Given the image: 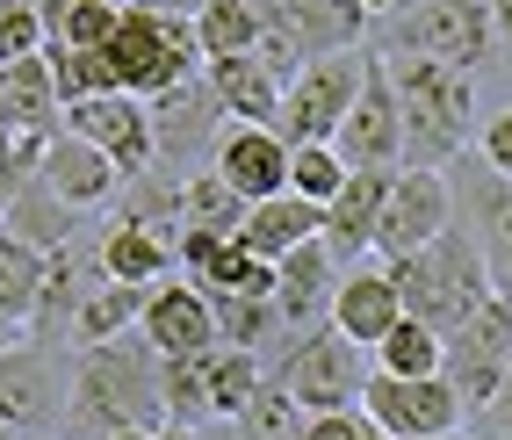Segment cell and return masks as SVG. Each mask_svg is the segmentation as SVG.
Wrapping results in <instances>:
<instances>
[{
	"mask_svg": "<svg viewBox=\"0 0 512 440\" xmlns=\"http://www.w3.org/2000/svg\"><path fill=\"white\" fill-rule=\"evenodd\" d=\"M505 368H512V296L498 289L476 318H462V325L448 332V383L462 390L469 419L491 404V390L505 383Z\"/></svg>",
	"mask_w": 512,
	"mask_h": 440,
	"instance_id": "11",
	"label": "cell"
},
{
	"mask_svg": "<svg viewBox=\"0 0 512 440\" xmlns=\"http://www.w3.org/2000/svg\"><path fill=\"white\" fill-rule=\"evenodd\" d=\"M289 65H275L267 51H238V58H210V87L224 101L231 123H275L282 116V94H289Z\"/></svg>",
	"mask_w": 512,
	"mask_h": 440,
	"instance_id": "21",
	"label": "cell"
},
{
	"mask_svg": "<svg viewBox=\"0 0 512 440\" xmlns=\"http://www.w3.org/2000/svg\"><path fill=\"white\" fill-rule=\"evenodd\" d=\"M469 217H476V239H484L491 282L512 296V181H505V174H491L484 188L469 195Z\"/></svg>",
	"mask_w": 512,
	"mask_h": 440,
	"instance_id": "33",
	"label": "cell"
},
{
	"mask_svg": "<svg viewBox=\"0 0 512 440\" xmlns=\"http://www.w3.org/2000/svg\"><path fill=\"white\" fill-rule=\"evenodd\" d=\"M476 152H484L491 174H505V181H512V109H498L484 130H476Z\"/></svg>",
	"mask_w": 512,
	"mask_h": 440,
	"instance_id": "41",
	"label": "cell"
},
{
	"mask_svg": "<svg viewBox=\"0 0 512 440\" xmlns=\"http://www.w3.org/2000/svg\"><path fill=\"white\" fill-rule=\"evenodd\" d=\"M361 440H397V433H383V426H375V419H368V426H361Z\"/></svg>",
	"mask_w": 512,
	"mask_h": 440,
	"instance_id": "51",
	"label": "cell"
},
{
	"mask_svg": "<svg viewBox=\"0 0 512 440\" xmlns=\"http://www.w3.org/2000/svg\"><path fill=\"white\" fill-rule=\"evenodd\" d=\"M275 332H289L282 311H275V296H217V340L224 347H260L267 354Z\"/></svg>",
	"mask_w": 512,
	"mask_h": 440,
	"instance_id": "38",
	"label": "cell"
},
{
	"mask_svg": "<svg viewBox=\"0 0 512 440\" xmlns=\"http://www.w3.org/2000/svg\"><path fill=\"white\" fill-rule=\"evenodd\" d=\"M361 73H368V51H332V58L296 65L275 130L289 145H332L339 123H347V109H354V94H361Z\"/></svg>",
	"mask_w": 512,
	"mask_h": 440,
	"instance_id": "8",
	"label": "cell"
},
{
	"mask_svg": "<svg viewBox=\"0 0 512 440\" xmlns=\"http://www.w3.org/2000/svg\"><path fill=\"white\" fill-rule=\"evenodd\" d=\"M44 275H51V253L0 224V311L29 325L37 318V296H44Z\"/></svg>",
	"mask_w": 512,
	"mask_h": 440,
	"instance_id": "30",
	"label": "cell"
},
{
	"mask_svg": "<svg viewBox=\"0 0 512 440\" xmlns=\"http://www.w3.org/2000/svg\"><path fill=\"white\" fill-rule=\"evenodd\" d=\"M448 224H455L448 166H397L390 202H383V231H375V253H383V260L419 253V246H433Z\"/></svg>",
	"mask_w": 512,
	"mask_h": 440,
	"instance_id": "12",
	"label": "cell"
},
{
	"mask_svg": "<svg viewBox=\"0 0 512 440\" xmlns=\"http://www.w3.org/2000/svg\"><path fill=\"white\" fill-rule=\"evenodd\" d=\"M37 181H44V188H58L65 202H73V210H109V202L123 195V166L101 152V145H87L80 130H58V138L44 145Z\"/></svg>",
	"mask_w": 512,
	"mask_h": 440,
	"instance_id": "17",
	"label": "cell"
},
{
	"mask_svg": "<svg viewBox=\"0 0 512 440\" xmlns=\"http://www.w3.org/2000/svg\"><path fill=\"white\" fill-rule=\"evenodd\" d=\"M44 8L37 0H0V65H15L29 51H44Z\"/></svg>",
	"mask_w": 512,
	"mask_h": 440,
	"instance_id": "40",
	"label": "cell"
},
{
	"mask_svg": "<svg viewBox=\"0 0 512 440\" xmlns=\"http://www.w3.org/2000/svg\"><path fill=\"white\" fill-rule=\"evenodd\" d=\"M383 44L404 51H426L440 65H462V73H484L491 51H498V22H491V0H412Z\"/></svg>",
	"mask_w": 512,
	"mask_h": 440,
	"instance_id": "7",
	"label": "cell"
},
{
	"mask_svg": "<svg viewBox=\"0 0 512 440\" xmlns=\"http://www.w3.org/2000/svg\"><path fill=\"white\" fill-rule=\"evenodd\" d=\"M37 440H65V433H37Z\"/></svg>",
	"mask_w": 512,
	"mask_h": 440,
	"instance_id": "54",
	"label": "cell"
},
{
	"mask_svg": "<svg viewBox=\"0 0 512 440\" xmlns=\"http://www.w3.org/2000/svg\"><path fill=\"white\" fill-rule=\"evenodd\" d=\"M368 368H375V354L361 340H347L332 318H318V325H303V332H282L267 376H275L303 412H339V404H361Z\"/></svg>",
	"mask_w": 512,
	"mask_h": 440,
	"instance_id": "4",
	"label": "cell"
},
{
	"mask_svg": "<svg viewBox=\"0 0 512 440\" xmlns=\"http://www.w3.org/2000/svg\"><path fill=\"white\" fill-rule=\"evenodd\" d=\"M145 303H152L145 282H101V289L80 303V318H73V347H101V340L138 332V325H145Z\"/></svg>",
	"mask_w": 512,
	"mask_h": 440,
	"instance_id": "27",
	"label": "cell"
},
{
	"mask_svg": "<svg viewBox=\"0 0 512 440\" xmlns=\"http://www.w3.org/2000/svg\"><path fill=\"white\" fill-rule=\"evenodd\" d=\"M433 440H476V433H469V426H455V433H433Z\"/></svg>",
	"mask_w": 512,
	"mask_h": 440,
	"instance_id": "52",
	"label": "cell"
},
{
	"mask_svg": "<svg viewBox=\"0 0 512 440\" xmlns=\"http://www.w3.org/2000/svg\"><path fill=\"white\" fill-rule=\"evenodd\" d=\"M195 440H238V433H231V419H210V426H195Z\"/></svg>",
	"mask_w": 512,
	"mask_h": 440,
	"instance_id": "46",
	"label": "cell"
},
{
	"mask_svg": "<svg viewBox=\"0 0 512 440\" xmlns=\"http://www.w3.org/2000/svg\"><path fill=\"white\" fill-rule=\"evenodd\" d=\"M87 210H73L58 188H44V181H22L15 188V202H8V231H22L29 246H44V253H58V246H73V224H80Z\"/></svg>",
	"mask_w": 512,
	"mask_h": 440,
	"instance_id": "29",
	"label": "cell"
},
{
	"mask_svg": "<svg viewBox=\"0 0 512 440\" xmlns=\"http://www.w3.org/2000/svg\"><path fill=\"white\" fill-rule=\"evenodd\" d=\"M0 440H22V433H15V426H8V419H0Z\"/></svg>",
	"mask_w": 512,
	"mask_h": 440,
	"instance_id": "53",
	"label": "cell"
},
{
	"mask_svg": "<svg viewBox=\"0 0 512 440\" xmlns=\"http://www.w3.org/2000/svg\"><path fill=\"white\" fill-rule=\"evenodd\" d=\"M94 253H101V275L109 282H166V275H181V246L166 239V231H152V224H138V217H116L109 231L94 239Z\"/></svg>",
	"mask_w": 512,
	"mask_h": 440,
	"instance_id": "23",
	"label": "cell"
},
{
	"mask_svg": "<svg viewBox=\"0 0 512 440\" xmlns=\"http://www.w3.org/2000/svg\"><path fill=\"white\" fill-rule=\"evenodd\" d=\"M101 282H109V275H101V253H94V246H58V253H51V275H44V296H37V318H29V340L65 347V340H73L80 303H87Z\"/></svg>",
	"mask_w": 512,
	"mask_h": 440,
	"instance_id": "20",
	"label": "cell"
},
{
	"mask_svg": "<svg viewBox=\"0 0 512 440\" xmlns=\"http://www.w3.org/2000/svg\"><path fill=\"white\" fill-rule=\"evenodd\" d=\"M138 332L159 354H202V347H217V296L195 275H166V282H152V303H145Z\"/></svg>",
	"mask_w": 512,
	"mask_h": 440,
	"instance_id": "16",
	"label": "cell"
},
{
	"mask_svg": "<svg viewBox=\"0 0 512 440\" xmlns=\"http://www.w3.org/2000/svg\"><path fill=\"white\" fill-rule=\"evenodd\" d=\"M123 426H166L159 397V347L101 340L73 347V404H65V440H116Z\"/></svg>",
	"mask_w": 512,
	"mask_h": 440,
	"instance_id": "1",
	"label": "cell"
},
{
	"mask_svg": "<svg viewBox=\"0 0 512 440\" xmlns=\"http://www.w3.org/2000/svg\"><path fill=\"white\" fill-rule=\"evenodd\" d=\"M109 58L123 73V94H145V101L166 94V87H181V80H195L202 65H210L195 15H152V8H138V0L123 8L116 37H109Z\"/></svg>",
	"mask_w": 512,
	"mask_h": 440,
	"instance_id": "5",
	"label": "cell"
},
{
	"mask_svg": "<svg viewBox=\"0 0 512 440\" xmlns=\"http://www.w3.org/2000/svg\"><path fill=\"white\" fill-rule=\"evenodd\" d=\"M138 8H152V15H202L210 0H138Z\"/></svg>",
	"mask_w": 512,
	"mask_h": 440,
	"instance_id": "44",
	"label": "cell"
},
{
	"mask_svg": "<svg viewBox=\"0 0 512 440\" xmlns=\"http://www.w3.org/2000/svg\"><path fill=\"white\" fill-rule=\"evenodd\" d=\"M224 123H231V116H224V101H217V87H210V65H202L195 80L166 87V94H152L159 166H188V159H210V145H217V130H224Z\"/></svg>",
	"mask_w": 512,
	"mask_h": 440,
	"instance_id": "14",
	"label": "cell"
},
{
	"mask_svg": "<svg viewBox=\"0 0 512 440\" xmlns=\"http://www.w3.org/2000/svg\"><path fill=\"white\" fill-rule=\"evenodd\" d=\"M22 332H29L22 318H8V311H0V347H15V340H22Z\"/></svg>",
	"mask_w": 512,
	"mask_h": 440,
	"instance_id": "47",
	"label": "cell"
},
{
	"mask_svg": "<svg viewBox=\"0 0 512 440\" xmlns=\"http://www.w3.org/2000/svg\"><path fill=\"white\" fill-rule=\"evenodd\" d=\"M65 404H73V354L51 347V340L0 347V419H8L22 440L58 433Z\"/></svg>",
	"mask_w": 512,
	"mask_h": 440,
	"instance_id": "6",
	"label": "cell"
},
{
	"mask_svg": "<svg viewBox=\"0 0 512 440\" xmlns=\"http://www.w3.org/2000/svg\"><path fill=\"white\" fill-rule=\"evenodd\" d=\"M361 412L383 433H397V440H433V433H455L469 419V404L448 383V368H440V376H390V368H368Z\"/></svg>",
	"mask_w": 512,
	"mask_h": 440,
	"instance_id": "9",
	"label": "cell"
},
{
	"mask_svg": "<svg viewBox=\"0 0 512 440\" xmlns=\"http://www.w3.org/2000/svg\"><path fill=\"white\" fill-rule=\"evenodd\" d=\"M116 8H130V0H116Z\"/></svg>",
	"mask_w": 512,
	"mask_h": 440,
	"instance_id": "55",
	"label": "cell"
},
{
	"mask_svg": "<svg viewBox=\"0 0 512 440\" xmlns=\"http://www.w3.org/2000/svg\"><path fill=\"white\" fill-rule=\"evenodd\" d=\"M332 296H339V253L325 239H303L296 253L275 260V311L289 332L332 318Z\"/></svg>",
	"mask_w": 512,
	"mask_h": 440,
	"instance_id": "18",
	"label": "cell"
},
{
	"mask_svg": "<svg viewBox=\"0 0 512 440\" xmlns=\"http://www.w3.org/2000/svg\"><path fill=\"white\" fill-rule=\"evenodd\" d=\"M375 368H390V376H440V368H448V332L404 311L383 340H375Z\"/></svg>",
	"mask_w": 512,
	"mask_h": 440,
	"instance_id": "32",
	"label": "cell"
},
{
	"mask_svg": "<svg viewBox=\"0 0 512 440\" xmlns=\"http://www.w3.org/2000/svg\"><path fill=\"white\" fill-rule=\"evenodd\" d=\"M404 318V296L390 282V267H354V275H339V296H332V325L347 332V340H361L375 354V340Z\"/></svg>",
	"mask_w": 512,
	"mask_h": 440,
	"instance_id": "25",
	"label": "cell"
},
{
	"mask_svg": "<svg viewBox=\"0 0 512 440\" xmlns=\"http://www.w3.org/2000/svg\"><path fill=\"white\" fill-rule=\"evenodd\" d=\"M282 37L303 58H332V51H361L368 37V8L361 0H275Z\"/></svg>",
	"mask_w": 512,
	"mask_h": 440,
	"instance_id": "22",
	"label": "cell"
},
{
	"mask_svg": "<svg viewBox=\"0 0 512 440\" xmlns=\"http://www.w3.org/2000/svg\"><path fill=\"white\" fill-rule=\"evenodd\" d=\"M51 73H58L65 101H87V94H116L123 87L109 44H51Z\"/></svg>",
	"mask_w": 512,
	"mask_h": 440,
	"instance_id": "36",
	"label": "cell"
},
{
	"mask_svg": "<svg viewBox=\"0 0 512 440\" xmlns=\"http://www.w3.org/2000/svg\"><path fill=\"white\" fill-rule=\"evenodd\" d=\"M383 267H390V282H397V296H404V311L426 318V325H440V332H455L462 318H476V311L498 296L491 260H484V239H476L469 224H448L433 246L397 253V260H383Z\"/></svg>",
	"mask_w": 512,
	"mask_h": 440,
	"instance_id": "3",
	"label": "cell"
},
{
	"mask_svg": "<svg viewBox=\"0 0 512 440\" xmlns=\"http://www.w3.org/2000/svg\"><path fill=\"white\" fill-rule=\"evenodd\" d=\"M339 152H347V166H404V101L390 87V65L383 51H368V73H361V94L347 123H339Z\"/></svg>",
	"mask_w": 512,
	"mask_h": 440,
	"instance_id": "13",
	"label": "cell"
},
{
	"mask_svg": "<svg viewBox=\"0 0 512 440\" xmlns=\"http://www.w3.org/2000/svg\"><path fill=\"white\" fill-rule=\"evenodd\" d=\"M390 181H397V166H354L347 188H339L325 202V246L339 260H361L375 253V231H383V202H390Z\"/></svg>",
	"mask_w": 512,
	"mask_h": 440,
	"instance_id": "19",
	"label": "cell"
},
{
	"mask_svg": "<svg viewBox=\"0 0 512 440\" xmlns=\"http://www.w3.org/2000/svg\"><path fill=\"white\" fill-rule=\"evenodd\" d=\"M246 210H253V202L238 195V188L217 174V166H210V174H181V224H195V231H224V239H238Z\"/></svg>",
	"mask_w": 512,
	"mask_h": 440,
	"instance_id": "34",
	"label": "cell"
},
{
	"mask_svg": "<svg viewBox=\"0 0 512 440\" xmlns=\"http://www.w3.org/2000/svg\"><path fill=\"white\" fill-rule=\"evenodd\" d=\"M390 65V87L404 101V166H448L469 152V130H476V73L462 65H440L426 51H404V44H375Z\"/></svg>",
	"mask_w": 512,
	"mask_h": 440,
	"instance_id": "2",
	"label": "cell"
},
{
	"mask_svg": "<svg viewBox=\"0 0 512 440\" xmlns=\"http://www.w3.org/2000/svg\"><path fill=\"white\" fill-rule=\"evenodd\" d=\"M267 22H275V0H210V8L195 15L202 51H210V58L260 51V44H267Z\"/></svg>",
	"mask_w": 512,
	"mask_h": 440,
	"instance_id": "28",
	"label": "cell"
},
{
	"mask_svg": "<svg viewBox=\"0 0 512 440\" xmlns=\"http://www.w3.org/2000/svg\"><path fill=\"white\" fill-rule=\"evenodd\" d=\"M116 440H159V426H123Z\"/></svg>",
	"mask_w": 512,
	"mask_h": 440,
	"instance_id": "50",
	"label": "cell"
},
{
	"mask_svg": "<svg viewBox=\"0 0 512 440\" xmlns=\"http://www.w3.org/2000/svg\"><path fill=\"white\" fill-rule=\"evenodd\" d=\"M159 440H195V426H181V419H166V426H159Z\"/></svg>",
	"mask_w": 512,
	"mask_h": 440,
	"instance_id": "49",
	"label": "cell"
},
{
	"mask_svg": "<svg viewBox=\"0 0 512 440\" xmlns=\"http://www.w3.org/2000/svg\"><path fill=\"white\" fill-rule=\"evenodd\" d=\"M368 412L361 404H339V412H311V426H303V440H361Z\"/></svg>",
	"mask_w": 512,
	"mask_h": 440,
	"instance_id": "42",
	"label": "cell"
},
{
	"mask_svg": "<svg viewBox=\"0 0 512 440\" xmlns=\"http://www.w3.org/2000/svg\"><path fill=\"white\" fill-rule=\"evenodd\" d=\"M289 159H296V145L282 138L275 123H224L217 145H210V166H217V174L246 195V202L282 195V188H289Z\"/></svg>",
	"mask_w": 512,
	"mask_h": 440,
	"instance_id": "15",
	"label": "cell"
},
{
	"mask_svg": "<svg viewBox=\"0 0 512 440\" xmlns=\"http://www.w3.org/2000/svg\"><path fill=\"white\" fill-rule=\"evenodd\" d=\"M361 8H368V15H404L412 0H361Z\"/></svg>",
	"mask_w": 512,
	"mask_h": 440,
	"instance_id": "48",
	"label": "cell"
},
{
	"mask_svg": "<svg viewBox=\"0 0 512 440\" xmlns=\"http://www.w3.org/2000/svg\"><path fill=\"white\" fill-rule=\"evenodd\" d=\"M238 239H246L260 260H282V253H296L303 239H325V202L296 195V188L260 195L253 210H246V224H238Z\"/></svg>",
	"mask_w": 512,
	"mask_h": 440,
	"instance_id": "24",
	"label": "cell"
},
{
	"mask_svg": "<svg viewBox=\"0 0 512 440\" xmlns=\"http://www.w3.org/2000/svg\"><path fill=\"white\" fill-rule=\"evenodd\" d=\"M0 94H8V116L29 138H58L65 130V94H58V73H51V51H29L15 65H0Z\"/></svg>",
	"mask_w": 512,
	"mask_h": 440,
	"instance_id": "26",
	"label": "cell"
},
{
	"mask_svg": "<svg viewBox=\"0 0 512 440\" xmlns=\"http://www.w3.org/2000/svg\"><path fill=\"white\" fill-rule=\"evenodd\" d=\"M476 433H484V440H512V368H505V383L491 390V404L476 412Z\"/></svg>",
	"mask_w": 512,
	"mask_h": 440,
	"instance_id": "43",
	"label": "cell"
},
{
	"mask_svg": "<svg viewBox=\"0 0 512 440\" xmlns=\"http://www.w3.org/2000/svg\"><path fill=\"white\" fill-rule=\"evenodd\" d=\"M347 152L339 145H296V159H289V188L296 195H311V202H332L339 188H347Z\"/></svg>",
	"mask_w": 512,
	"mask_h": 440,
	"instance_id": "39",
	"label": "cell"
},
{
	"mask_svg": "<svg viewBox=\"0 0 512 440\" xmlns=\"http://www.w3.org/2000/svg\"><path fill=\"white\" fill-rule=\"evenodd\" d=\"M303 426H311V412H303V404H296L275 376H267V390H260L238 419H231V433H238V440H303Z\"/></svg>",
	"mask_w": 512,
	"mask_h": 440,
	"instance_id": "37",
	"label": "cell"
},
{
	"mask_svg": "<svg viewBox=\"0 0 512 440\" xmlns=\"http://www.w3.org/2000/svg\"><path fill=\"white\" fill-rule=\"evenodd\" d=\"M202 368H210V404H217V419H238L246 404L267 390V354L260 347H210L202 354Z\"/></svg>",
	"mask_w": 512,
	"mask_h": 440,
	"instance_id": "31",
	"label": "cell"
},
{
	"mask_svg": "<svg viewBox=\"0 0 512 440\" xmlns=\"http://www.w3.org/2000/svg\"><path fill=\"white\" fill-rule=\"evenodd\" d=\"M65 130H80L87 145H101L123 181H138L159 166V130H152V101L145 94H87V101H65Z\"/></svg>",
	"mask_w": 512,
	"mask_h": 440,
	"instance_id": "10",
	"label": "cell"
},
{
	"mask_svg": "<svg viewBox=\"0 0 512 440\" xmlns=\"http://www.w3.org/2000/svg\"><path fill=\"white\" fill-rule=\"evenodd\" d=\"M202 354H210V347H202ZM202 354H159V397H166V419H181V426H210L217 419Z\"/></svg>",
	"mask_w": 512,
	"mask_h": 440,
	"instance_id": "35",
	"label": "cell"
},
{
	"mask_svg": "<svg viewBox=\"0 0 512 440\" xmlns=\"http://www.w3.org/2000/svg\"><path fill=\"white\" fill-rule=\"evenodd\" d=\"M491 22H498V51H512V0H491Z\"/></svg>",
	"mask_w": 512,
	"mask_h": 440,
	"instance_id": "45",
	"label": "cell"
}]
</instances>
